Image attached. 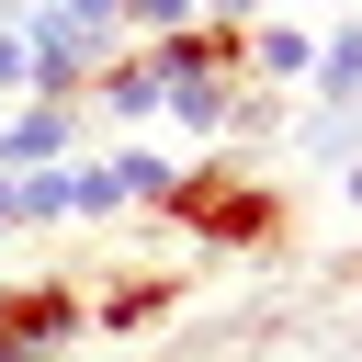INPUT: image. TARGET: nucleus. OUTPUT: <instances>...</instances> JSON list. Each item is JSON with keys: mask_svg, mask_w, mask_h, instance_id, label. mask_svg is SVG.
<instances>
[{"mask_svg": "<svg viewBox=\"0 0 362 362\" xmlns=\"http://www.w3.org/2000/svg\"><path fill=\"white\" fill-rule=\"evenodd\" d=\"M79 328H90V283H68V272L0 283V362H68Z\"/></svg>", "mask_w": 362, "mask_h": 362, "instance_id": "2", "label": "nucleus"}, {"mask_svg": "<svg viewBox=\"0 0 362 362\" xmlns=\"http://www.w3.org/2000/svg\"><path fill=\"white\" fill-rule=\"evenodd\" d=\"M305 90H317L328 113H351V102H362V23H328V34H317V68H305Z\"/></svg>", "mask_w": 362, "mask_h": 362, "instance_id": "7", "label": "nucleus"}, {"mask_svg": "<svg viewBox=\"0 0 362 362\" xmlns=\"http://www.w3.org/2000/svg\"><path fill=\"white\" fill-rule=\"evenodd\" d=\"M11 192H23V226H79V158L11 170Z\"/></svg>", "mask_w": 362, "mask_h": 362, "instance_id": "8", "label": "nucleus"}, {"mask_svg": "<svg viewBox=\"0 0 362 362\" xmlns=\"http://www.w3.org/2000/svg\"><path fill=\"white\" fill-rule=\"evenodd\" d=\"M11 102H34V34L23 23H0V113Z\"/></svg>", "mask_w": 362, "mask_h": 362, "instance_id": "11", "label": "nucleus"}, {"mask_svg": "<svg viewBox=\"0 0 362 362\" xmlns=\"http://www.w3.org/2000/svg\"><path fill=\"white\" fill-rule=\"evenodd\" d=\"M23 11H45V0H0V23H23Z\"/></svg>", "mask_w": 362, "mask_h": 362, "instance_id": "14", "label": "nucleus"}, {"mask_svg": "<svg viewBox=\"0 0 362 362\" xmlns=\"http://www.w3.org/2000/svg\"><path fill=\"white\" fill-rule=\"evenodd\" d=\"M0 238H23V192H11V170H0Z\"/></svg>", "mask_w": 362, "mask_h": 362, "instance_id": "13", "label": "nucleus"}, {"mask_svg": "<svg viewBox=\"0 0 362 362\" xmlns=\"http://www.w3.org/2000/svg\"><path fill=\"white\" fill-rule=\"evenodd\" d=\"M305 68H317V34H305V23H249V79L305 90Z\"/></svg>", "mask_w": 362, "mask_h": 362, "instance_id": "6", "label": "nucleus"}, {"mask_svg": "<svg viewBox=\"0 0 362 362\" xmlns=\"http://www.w3.org/2000/svg\"><path fill=\"white\" fill-rule=\"evenodd\" d=\"M204 23H238L249 34V23H272V0H204Z\"/></svg>", "mask_w": 362, "mask_h": 362, "instance_id": "12", "label": "nucleus"}, {"mask_svg": "<svg viewBox=\"0 0 362 362\" xmlns=\"http://www.w3.org/2000/svg\"><path fill=\"white\" fill-rule=\"evenodd\" d=\"M351 204H362V170H351Z\"/></svg>", "mask_w": 362, "mask_h": 362, "instance_id": "15", "label": "nucleus"}, {"mask_svg": "<svg viewBox=\"0 0 362 362\" xmlns=\"http://www.w3.org/2000/svg\"><path fill=\"white\" fill-rule=\"evenodd\" d=\"M113 181H124V204H147V215H158V204H170V181H181V158H158V147H124V158H113Z\"/></svg>", "mask_w": 362, "mask_h": 362, "instance_id": "9", "label": "nucleus"}, {"mask_svg": "<svg viewBox=\"0 0 362 362\" xmlns=\"http://www.w3.org/2000/svg\"><path fill=\"white\" fill-rule=\"evenodd\" d=\"M90 102H102L113 124H147V113L170 102V79H158V57H147V45H113V57L90 68Z\"/></svg>", "mask_w": 362, "mask_h": 362, "instance_id": "4", "label": "nucleus"}, {"mask_svg": "<svg viewBox=\"0 0 362 362\" xmlns=\"http://www.w3.org/2000/svg\"><path fill=\"white\" fill-rule=\"evenodd\" d=\"M45 158H79V113L68 102H11L0 113V170H45Z\"/></svg>", "mask_w": 362, "mask_h": 362, "instance_id": "3", "label": "nucleus"}, {"mask_svg": "<svg viewBox=\"0 0 362 362\" xmlns=\"http://www.w3.org/2000/svg\"><path fill=\"white\" fill-rule=\"evenodd\" d=\"M170 305H181V272H124V283H102V294H90V328H113V339H124V328H158Z\"/></svg>", "mask_w": 362, "mask_h": 362, "instance_id": "5", "label": "nucleus"}, {"mask_svg": "<svg viewBox=\"0 0 362 362\" xmlns=\"http://www.w3.org/2000/svg\"><path fill=\"white\" fill-rule=\"evenodd\" d=\"M181 23H204V0H124V45H158Z\"/></svg>", "mask_w": 362, "mask_h": 362, "instance_id": "10", "label": "nucleus"}, {"mask_svg": "<svg viewBox=\"0 0 362 362\" xmlns=\"http://www.w3.org/2000/svg\"><path fill=\"white\" fill-rule=\"evenodd\" d=\"M192 249H272L283 238V181H260V170H238V158H192L181 181H170V204H158Z\"/></svg>", "mask_w": 362, "mask_h": 362, "instance_id": "1", "label": "nucleus"}]
</instances>
